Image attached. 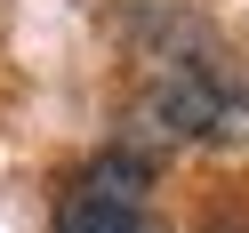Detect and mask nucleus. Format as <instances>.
I'll list each match as a JSON object with an SVG mask.
<instances>
[{"instance_id": "obj_1", "label": "nucleus", "mask_w": 249, "mask_h": 233, "mask_svg": "<svg viewBox=\"0 0 249 233\" xmlns=\"http://www.w3.org/2000/svg\"><path fill=\"white\" fill-rule=\"evenodd\" d=\"M137 113L169 145H249V97L225 72H209L201 56H161L145 97H137Z\"/></svg>"}, {"instance_id": "obj_2", "label": "nucleus", "mask_w": 249, "mask_h": 233, "mask_svg": "<svg viewBox=\"0 0 249 233\" xmlns=\"http://www.w3.org/2000/svg\"><path fill=\"white\" fill-rule=\"evenodd\" d=\"M145 201H153V161L113 145V153H97V161L65 185L56 233H145V225H153Z\"/></svg>"}, {"instance_id": "obj_3", "label": "nucleus", "mask_w": 249, "mask_h": 233, "mask_svg": "<svg viewBox=\"0 0 249 233\" xmlns=\"http://www.w3.org/2000/svg\"><path fill=\"white\" fill-rule=\"evenodd\" d=\"M209 233H249V225H241V217H209Z\"/></svg>"}, {"instance_id": "obj_4", "label": "nucleus", "mask_w": 249, "mask_h": 233, "mask_svg": "<svg viewBox=\"0 0 249 233\" xmlns=\"http://www.w3.org/2000/svg\"><path fill=\"white\" fill-rule=\"evenodd\" d=\"M145 233H161V225H145Z\"/></svg>"}]
</instances>
